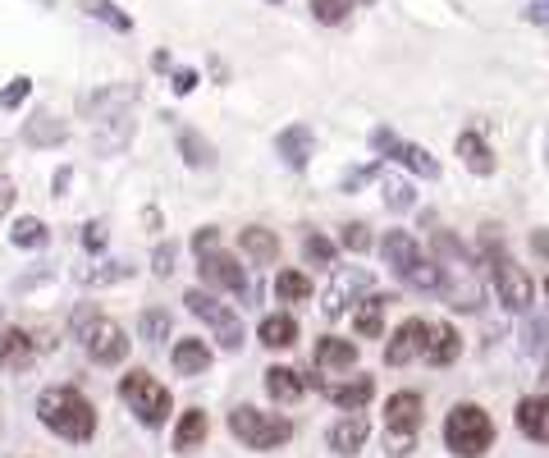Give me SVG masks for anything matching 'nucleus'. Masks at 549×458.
<instances>
[{"label":"nucleus","instance_id":"obj_49","mask_svg":"<svg viewBox=\"0 0 549 458\" xmlns=\"http://www.w3.org/2000/svg\"><path fill=\"white\" fill-rule=\"evenodd\" d=\"M101 239H106V225H101V220H92V225H87V234H83V243H87V248H101Z\"/></svg>","mask_w":549,"mask_h":458},{"label":"nucleus","instance_id":"obj_26","mask_svg":"<svg viewBox=\"0 0 549 458\" xmlns=\"http://www.w3.org/2000/svg\"><path fill=\"white\" fill-rule=\"evenodd\" d=\"M394 303V298H380V294H366L362 303L353 307V330L362 339H380L385 335V307Z\"/></svg>","mask_w":549,"mask_h":458},{"label":"nucleus","instance_id":"obj_10","mask_svg":"<svg viewBox=\"0 0 549 458\" xmlns=\"http://www.w3.org/2000/svg\"><path fill=\"white\" fill-rule=\"evenodd\" d=\"M197 275H202L206 289H216V294H243L248 289V266H238V257L229 252H206L197 257Z\"/></svg>","mask_w":549,"mask_h":458},{"label":"nucleus","instance_id":"obj_5","mask_svg":"<svg viewBox=\"0 0 549 458\" xmlns=\"http://www.w3.org/2000/svg\"><path fill=\"white\" fill-rule=\"evenodd\" d=\"M119 399L129 404V413L138 417L147 431H156V426H165L170 422V413H174V399H170V390H165L151 371H129L124 376V385H119Z\"/></svg>","mask_w":549,"mask_h":458},{"label":"nucleus","instance_id":"obj_35","mask_svg":"<svg viewBox=\"0 0 549 458\" xmlns=\"http://www.w3.org/2000/svg\"><path fill=\"white\" fill-rule=\"evenodd\" d=\"M23 138L33 142V147H55V142L69 138V129H65V120H51V115H42V120H33L28 129H23Z\"/></svg>","mask_w":549,"mask_h":458},{"label":"nucleus","instance_id":"obj_46","mask_svg":"<svg viewBox=\"0 0 549 458\" xmlns=\"http://www.w3.org/2000/svg\"><path fill=\"white\" fill-rule=\"evenodd\" d=\"M179 97H188V92L197 88V69H174V83H170Z\"/></svg>","mask_w":549,"mask_h":458},{"label":"nucleus","instance_id":"obj_16","mask_svg":"<svg viewBox=\"0 0 549 458\" xmlns=\"http://www.w3.org/2000/svg\"><path fill=\"white\" fill-rule=\"evenodd\" d=\"M325 399L334 408H344V413H362L371 399H376V381L371 376H353V381H334V385H321Z\"/></svg>","mask_w":549,"mask_h":458},{"label":"nucleus","instance_id":"obj_39","mask_svg":"<svg viewBox=\"0 0 549 458\" xmlns=\"http://www.w3.org/2000/svg\"><path fill=\"white\" fill-rule=\"evenodd\" d=\"M348 14H353V0H312V19L325 23V28L348 23Z\"/></svg>","mask_w":549,"mask_h":458},{"label":"nucleus","instance_id":"obj_42","mask_svg":"<svg viewBox=\"0 0 549 458\" xmlns=\"http://www.w3.org/2000/svg\"><path fill=\"white\" fill-rule=\"evenodd\" d=\"M28 92H33V78H14V83H10V88H5V92H0V106H5V110H19L23 106V101H28Z\"/></svg>","mask_w":549,"mask_h":458},{"label":"nucleus","instance_id":"obj_48","mask_svg":"<svg viewBox=\"0 0 549 458\" xmlns=\"http://www.w3.org/2000/svg\"><path fill=\"white\" fill-rule=\"evenodd\" d=\"M14 207V179L10 175H0V216Z\"/></svg>","mask_w":549,"mask_h":458},{"label":"nucleus","instance_id":"obj_22","mask_svg":"<svg viewBox=\"0 0 549 458\" xmlns=\"http://www.w3.org/2000/svg\"><path fill=\"white\" fill-rule=\"evenodd\" d=\"M266 390L275 404H298L302 394H307V376H302L298 367H284V362H275V367L266 371Z\"/></svg>","mask_w":549,"mask_h":458},{"label":"nucleus","instance_id":"obj_17","mask_svg":"<svg viewBox=\"0 0 549 458\" xmlns=\"http://www.w3.org/2000/svg\"><path fill=\"white\" fill-rule=\"evenodd\" d=\"M380 252H385V266H389L394 275H399V280L421 262V243L412 239L408 229H389L385 243H380Z\"/></svg>","mask_w":549,"mask_h":458},{"label":"nucleus","instance_id":"obj_33","mask_svg":"<svg viewBox=\"0 0 549 458\" xmlns=\"http://www.w3.org/2000/svg\"><path fill=\"white\" fill-rule=\"evenodd\" d=\"M275 298L280 303H307L312 298V280L302 271H280L275 275Z\"/></svg>","mask_w":549,"mask_h":458},{"label":"nucleus","instance_id":"obj_20","mask_svg":"<svg viewBox=\"0 0 549 458\" xmlns=\"http://www.w3.org/2000/svg\"><path fill=\"white\" fill-rule=\"evenodd\" d=\"M275 152L284 156V165H293V170H302V165L312 161V152H316V138H312V129L307 124H289V129L275 138Z\"/></svg>","mask_w":549,"mask_h":458},{"label":"nucleus","instance_id":"obj_27","mask_svg":"<svg viewBox=\"0 0 549 458\" xmlns=\"http://www.w3.org/2000/svg\"><path fill=\"white\" fill-rule=\"evenodd\" d=\"M206 436H211V417H206L202 408H188V413L174 422V449H179V454H188V449H202Z\"/></svg>","mask_w":549,"mask_h":458},{"label":"nucleus","instance_id":"obj_40","mask_svg":"<svg viewBox=\"0 0 549 458\" xmlns=\"http://www.w3.org/2000/svg\"><path fill=\"white\" fill-rule=\"evenodd\" d=\"M339 243H344L348 252H366V248H371V229H366L362 220H348L344 234H339Z\"/></svg>","mask_w":549,"mask_h":458},{"label":"nucleus","instance_id":"obj_43","mask_svg":"<svg viewBox=\"0 0 549 458\" xmlns=\"http://www.w3.org/2000/svg\"><path fill=\"white\" fill-rule=\"evenodd\" d=\"M412 445H417V431H385V449L389 458H408Z\"/></svg>","mask_w":549,"mask_h":458},{"label":"nucleus","instance_id":"obj_36","mask_svg":"<svg viewBox=\"0 0 549 458\" xmlns=\"http://www.w3.org/2000/svg\"><path fill=\"white\" fill-rule=\"evenodd\" d=\"M83 14H92L97 23H110L115 33H129V28H133V19L119 10L115 0H83Z\"/></svg>","mask_w":549,"mask_h":458},{"label":"nucleus","instance_id":"obj_28","mask_svg":"<svg viewBox=\"0 0 549 458\" xmlns=\"http://www.w3.org/2000/svg\"><path fill=\"white\" fill-rule=\"evenodd\" d=\"M257 339L266 344V349H293V344H298V321H293L289 312H275V317L261 321Z\"/></svg>","mask_w":549,"mask_h":458},{"label":"nucleus","instance_id":"obj_34","mask_svg":"<svg viewBox=\"0 0 549 458\" xmlns=\"http://www.w3.org/2000/svg\"><path fill=\"white\" fill-rule=\"evenodd\" d=\"M403 284H412V289H421V294H440V284H444L440 262H431V257H421V262L412 266L408 275H403Z\"/></svg>","mask_w":549,"mask_h":458},{"label":"nucleus","instance_id":"obj_53","mask_svg":"<svg viewBox=\"0 0 549 458\" xmlns=\"http://www.w3.org/2000/svg\"><path fill=\"white\" fill-rule=\"evenodd\" d=\"M353 5H371V0H353Z\"/></svg>","mask_w":549,"mask_h":458},{"label":"nucleus","instance_id":"obj_50","mask_svg":"<svg viewBox=\"0 0 549 458\" xmlns=\"http://www.w3.org/2000/svg\"><path fill=\"white\" fill-rule=\"evenodd\" d=\"M549 19V0H536V5H527V23H545Z\"/></svg>","mask_w":549,"mask_h":458},{"label":"nucleus","instance_id":"obj_1","mask_svg":"<svg viewBox=\"0 0 549 458\" xmlns=\"http://www.w3.org/2000/svg\"><path fill=\"white\" fill-rule=\"evenodd\" d=\"M37 417H42L46 431H55L69 445H87L97 436V408L74 385H51V390L37 394Z\"/></svg>","mask_w":549,"mask_h":458},{"label":"nucleus","instance_id":"obj_4","mask_svg":"<svg viewBox=\"0 0 549 458\" xmlns=\"http://www.w3.org/2000/svg\"><path fill=\"white\" fill-rule=\"evenodd\" d=\"M229 431H234L238 445L248 449H261V454H270V449H280L293 440V422L280 413H261V408L252 404H238L234 413H229Z\"/></svg>","mask_w":549,"mask_h":458},{"label":"nucleus","instance_id":"obj_2","mask_svg":"<svg viewBox=\"0 0 549 458\" xmlns=\"http://www.w3.org/2000/svg\"><path fill=\"white\" fill-rule=\"evenodd\" d=\"M444 445L458 458H485L495 445V422L481 404H453L444 417Z\"/></svg>","mask_w":549,"mask_h":458},{"label":"nucleus","instance_id":"obj_54","mask_svg":"<svg viewBox=\"0 0 549 458\" xmlns=\"http://www.w3.org/2000/svg\"><path fill=\"white\" fill-rule=\"evenodd\" d=\"M545 298H549V280H545Z\"/></svg>","mask_w":549,"mask_h":458},{"label":"nucleus","instance_id":"obj_13","mask_svg":"<svg viewBox=\"0 0 549 458\" xmlns=\"http://www.w3.org/2000/svg\"><path fill=\"white\" fill-rule=\"evenodd\" d=\"M325 440H330V449L339 458H353V454H362L366 440H371V422H366L362 413H344L339 422L330 426V436H325Z\"/></svg>","mask_w":549,"mask_h":458},{"label":"nucleus","instance_id":"obj_52","mask_svg":"<svg viewBox=\"0 0 549 458\" xmlns=\"http://www.w3.org/2000/svg\"><path fill=\"white\" fill-rule=\"evenodd\" d=\"M545 165H549V129H545Z\"/></svg>","mask_w":549,"mask_h":458},{"label":"nucleus","instance_id":"obj_44","mask_svg":"<svg viewBox=\"0 0 549 458\" xmlns=\"http://www.w3.org/2000/svg\"><path fill=\"white\" fill-rule=\"evenodd\" d=\"M193 252H197V257H206V252H220V229H216V225H202V229H197Z\"/></svg>","mask_w":549,"mask_h":458},{"label":"nucleus","instance_id":"obj_14","mask_svg":"<svg viewBox=\"0 0 549 458\" xmlns=\"http://www.w3.org/2000/svg\"><path fill=\"white\" fill-rule=\"evenodd\" d=\"M458 353H463V335H458L449 321H431L421 358L431 362V367H453V362H458Z\"/></svg>","mask_w":549,"mask_h":458},{"label":"nucleus","instance_id":"obj_21","mask_svg":"<svg viewBox=\"0 0 549 458\" xmlns=\"http://www.w3.org/2000/svg\"><path fill=\"white\" fill-rule=\"evenodd\" d=\"M238 248H243V257L257 262V266H270L280 257V239H275V229H266V225L238 229Z\"/></svg>","mask_w":549,"mask_h":458},{"label":"nucleus","instance_id":"obj_23","mask_svg":"<svg viewBox=\"0 0 549 458\" xmlns=\"http://www.w3.org/2000/svg\"><path fill=\"white\" fill-rule=\"evenodd\" d=\"M458 156H463V165L472 170L476 179H485V175H495V152H490V142L481 138L476 129H467V133H458Z\"/></svg>","mask_w":549,"mask_h":458},{"label":"nucleus","instance_id":"obj_19","mask_svg":"<svg viewBox=\"0 0 549 458\" xmlns=\"http://www.w3.org/2000/svg\"><path fill=\"white\" fill-rule=\"evenodd\" d=\"M37 358V339L28 335V330L10 326L5 335H0V367L5 371H28Z\"/></svg>","mask_w":549,"mask_h":458},{"label":"nucleus","instance_id":"obj_11","mask_svg":"<svg viewBox=\"0 0 549 458\" xmlns=\"http://www.w3.org/2000/svg\"><path fill=\"white\" fill-rule=\"evenodd\" d=\"M426 330H431V321H421V317H408L394 335H389L385 344V362L389 367H408L412 358H421V349H426Z\"/></svg>","mask_w":549,"mask_h":458},{"label":"nucleus","instance_id":"obj_8","mask_svg":"<svg viewBox=\"0 0 549 458\" xmlns=\"http://www.w3.org/2000/svg\"><path fill=\"white\" fill-rule=\"evenodd\" d=\"M485 266H490V275H495L499 303H504L508 312H531V294H536V289H531V275L522 271V266L508 257V252H495Z\"/></svg>","mask_w":549,"mask_h":458},{"label":"nucleus","instance_id":"obj_47","mask_svg":"<svg viewBox=\"0 0 549 458\" xmlns=\"http://www.w3.org/2000/svg\"><path fill=\"white\" fill-rule=\"evenodd\" d=\"M531 252L549 262V229H531Z\"/></svg>","mask_w":549,"mask_h":458},{"label":"nucleus","instance_id":"obj_30","mask_svg":"<svg viewBox=\"0 0 549 458\" xmlns=\"http://www.w3.org/2000/svg\"><path fill=\"white\" fill-rule=\"evenodd\" d=\"M179 152H183V161L193 165V170H206V165L216 161V147H211V142H206L197 129H183L179 133Z\"/></svg>","mask_w":549,"mask_h":458},{"label":"nucleus","instance_id":"obj_38","mask_svg":"<svg viewBox=\"0 0 549 458\" xmlns=\"http://www.w3.org/2000/svg\"><path fill=\"white\" fill-rule=\"evenodd\" d=\"M138 330H142V339H147V344H165V339H170V330H174V321H170V312L151 307V312H142Z\"/></svg>","mask_w":549,"mask_h":458},{"label":"nucleus","instance_id":"obj_32","mask_svg":"<svg viewBox=\"0 0 549 458\" xmlns=\"http://www.w3.org/2000/svg\"><path fill=\"white\" fill-rule=\"evenodd\" d=\"M46 225L37 216H23V220H14V229H10V243L14 248H23V252H33V248H46Z\"/></svg>","mask_w":549,"mask_h":458},{"label":"nucleus","instance_id":"obj_31","mask_svg":"<svg viewBox=\"0 0 549 458\" xmlns=\"http://www.w3.org/2000/svg\"><path fill=\"white\" fill-rule=\"evenodd\" d=\"M74 275L83 284H115V280H129L133 266L129 262H87V266H78Z\"/></svg>","mask_w":549,"mask_h":458},{"label":"nucleus","instance_id":"obj_37","mask_svg":"<svg viewBox=\"0 0 549 458\" xmlns=\"http://www.w3.org/2000/svg\"><path fill=\"white\" fill-rule=\"evenodd\" d=\"M302 257H307V266H325L330 271L334 257H339V243H330L325 234H307L302 239Z\"/></svg>","mask_w":549,"mask_h":458},{"label":"nucleus","instance_id":"obj_15","mask_svg":"<svg viewBox=\"0 0 549 458\" xmlns=\"http://www.w3.org/2000/svg\"><path fill=\"white\" fill-rule=\"evenodd\" d=\"M517 431L536 445H549V394H527L517 399Z\"/></svg>","mask_w":549,"mask_h":458},{"label":"nucleus","instance_id":"obj_29","mask_svg":"<svg viewBox=\"0 0 549 458\" xmlns=\"http://www.w3.org/2000/svg\"><path fill=\"white\" fill-rule=\"evenodd\" d=\"M380 193H385V207L389 211H412L417 207V193H412V184L403 175H394V170H380Z\"/></svg>","mask_w":549,"mask_h":458},{"label":"nucleus","instance_id":"obj_7","mask_svg":"<svg viewBox=\"0 0 549 458\" xmlns=\"http://www.w3.org/2000/svg\"><path fill=\"white\" fill-rule=\"evenodd\" d=\"M371 271L366 266H339V271L330 275V284H325V294H321V312L325 317H344L348 307H357L366 294H371Z\"/></svg>","mask_w":549,"mask_h":458},{"label":"nucleus","instance_id":"obj_25","mask_svg":"<svg viewBox=\"0 0 549 458\" xmlns=\"http://www.w3.org/2000/svg\"><path fill=\"white\" fill-rule=\"evenodd\" d=\"M170 367L179 371V376H206V371H211V349H206L202 339L183 335L179 344L170 349Z\"/></svg>","mask_w":549,"mask_h":458},{"label":"nucleus","instance_id":"obj_18","mask_svg":"<svg viewBox=\"0 0 549 458\" xmlns=\"http://www.w3.org/2000/svg\"><path fill=\"white\" fill-rule=\"evenodd\" d=\"M385 431H421V394L399 390L385 399Z\"/></svg>","mask_w":549,"mask_h":458},{"label":"nucleus","instance_id":"obj_51","mask_svg":"<svg viewBox=\"0 0 549 458\" xmlns=\"http://www.w3.org/2000/svg\"><path fill=\"white\" fill-rule=\"evenodd\" d=\"M540 381H545V394H549V358H545V371H540Z\"/></svg>","mask_w":549,"mask_h":458},{"label":"nucleus","instance_id":"obj_9","mask_svg":"<svg viewBox=\"0 0 549 458\" xmlns=\"http://www.w3.org/2000/svg\"><path fill=\"white\" fill-rule=\"evenodd\" d=\"M371 147H376L380 156H389V161H399L403 170H412V175L440 179V161H435L426 147H417V142H403L394 129H376V133H371Z\"/></svg>","mask_w":549,"mask_h":458},{"label":"nucleus","instance_id":"obj_24","mask_svg":"<svg viewBox=\"0 0 549 458\" xmlns=\"http://www.w3.org/2000/svg\"><path fill=\"white\" fill-rule=\"evenodd\" d=\"M357 367V344L353 339H339V335H325L316 344V371H353Z\"/></svg>","mask_w":549,"mask_h":458},{"label":"nucleus","instance_id":"obj_3","mask_svg":"<svg viewBox=\"0 0 549 458\" xmlns=\"http://www.w3.org/2000/svg\"><path fill=\"white\" fill-rule=\"evenodd\" d=\"M74 339H78V349L97 362V367H119V362L129 358V335H124L110 317L92 312V307L74 317Z\"/></svg>","mask_w":549,"mask_h":458},{"label":"nucleus","instance_id":"obj_41","mask_svg":"<svg viewBox=\"0 0 549 458\" xmlns=\"http://www.w3.org/2000/svg\"><path fill=\"white\" fill-rule=\"evenodd\" d=\"M174 262H179V248H174V243H161V248L151 252V275L170 280V275H174Z\"/></svg>","mask_w":549,"mask_h":458},{"label":"nucleus","instance_id":"obj_45","mask_svg":"<svg viewBox=\"0 0 549 458\" xmlns=\"http://www.w3.org/2000/svg\"><path fill=\"white\" fill-rule=\"evenodd\" d=\"M522 349H545V321H527L522 326Z\"/></svg>","mask_w":549,"mask_h":458},{"label":"nucleus","instance_id":"obj_6","mask_svg":"<svg viewBox=\"0 0 549 458\" xmlns=\"http://www.w3.org/2000/svg\"><path fill=\"white\" fill-rule=\"evenodd\" d=\"M183 303H188V312H193L197 321H206V326H211V335L220 339V349H225V353L243 349V339H248V335H243V321H238L216 294H206V289H188V294H183Z\"/></svg>","mask_w":549,"mask_h":458},{"label":"nucleus","instance_id":"obj_12","mask_svg":"<svg viewBox=\"0 0 549 458\" xmlns=\"http://www.w3.org/2000/svg\"><path fill=\"white\" fill-rule=\"evenodd\" d=\"M133 97H138V88H133V83H119V88H101V92H92V97L83 101V110H87V120H97V124H106V120H124V110L133 106Z\"/></svg>","mask_w":549,"mask_h":458}]
</instances>
